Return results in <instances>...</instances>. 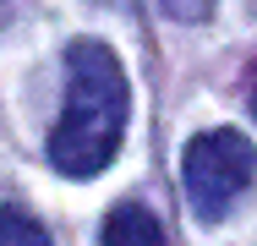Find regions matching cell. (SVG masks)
<instances>
[{
	"instance_id": "obj_5",
	"label": "cell",
	"mask_w": 257,
	"mask_h": 246,
	"mask_svg": "<svg viewBox=\"0 0 257 246\" xmlns=\"http://www.w3.org/2000/svg\"><path fill=\"white\" fill-rule=\"evenodd\" d=\"M175 17H186V22H197V17H208V0H164Z\"/></svg>"
},
{
	"instance_id": "obj_2",
	"label": "cell",
	"mask_w": 257,
	"mask_h": 246,
	"mask_svg": "<svg viewBox=\"0 0 257 246\" xmlns=\"http://www.w3.org/2000/svg\"><path fill=\"white\" fill-rule=\"evenodd\" d=\"M252 181H257V148L230 126L197 132L181 153V186L197 219H224Z\"/></svg>"
},
{
	"instance_id": "obj_4",
	"label": "cell",
	"mask_w": 257,
	"mask_h": 246,
	"mask_svg": "<svg viewBox=\"0 0 257 246\" xmlns=\"http://www.w3.org/2000/svg\"><path fill=\"white\" fill-rule=\"evenodd\" d=\"M0 246H55V241L22 202H6L0 208Z\"/></svg>"
},
{
	"instance_id": "obj_1",
	"label": "cell",
	"mask_w": 257,
	"mask_h": 246,
	"mask_svg": "<svg viewBox=\"0 0 257 246\" xmlns=\"http://www.w3.org/2000/svg\"><path fill=\"white\" fill-rule=\"evenodd\" d=\"M126 120H132V82L115 49L99 39H71L66 44V104L50 132V164L71 181L109 170L126 137Z\"/></svg>"
},
{
	"instance_id": "obj_6",
	"label": "cell",
	"mask_w": 257,
	"mask_h": 246,
	"mask_svg": "<svg viewBox=\"0 0 257 246\" xmlns=\"http://www.w3.org/2000/svg\"><path fill=\"white\" fill-rule=\"evenodd\" d=\"M246 104H252V115H257V66L246 71Z\"/></svg>"
},
{
	"instance_id": "obj_3",
	"label": "cell",
	"mask_w": 257,
	"mask_h": 246,
	"mask_svg": "<svg viewBox=\"0 0 257 246\" xmlns=\"http://www.w3.org/2000/svg\"><path fill=\"white\" fill-rule=\"evenodd\" d=\"M104 246H164V230L143 202H120L104 219Z\"/></svg>"
}]
</instances>
